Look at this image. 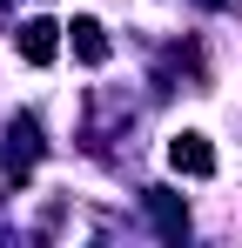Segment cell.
I'll return each instance as SVG.
<instances>
[{
  "mask_svg": "<svg viewBox=\"0 0 242 248\" xmlns=\"http://www.w3.org/2000/svg\"><path fill=\"white\" fill-rule=\"evenodd\" d=\"M34 161H40V127H34V114H20V121L7 127V148H0V195L27 188Z\"/></svg>",
  "mask_w": 242,
  "mask_h": 248,
  "instance_id": "6da1fadb",
  "label": "cell"
},
{
  "mask_svg": "<svg viewBox=\"0 0 242 248\" xmlns=\"http://www.w3.org/2000/svg\"><path fill=\"white\" fill-rule=\"evenodd\" d=\"M54 34H61L54 20H27V27H14V47H20V61H27V67H47V61L61 54V41H54Z\"/></svg>",
  "mask_w": 242,
  "mask_h": 248,
  "instance_id": "7a4b0ae2",
  "label": "cell"
},
{
  "mask_svg": "<svg viewBox=\"0 0 242 248\" xmlns=\"http://www.w3.org/2000/svg\"><path fill=\"white\" fill-rule=\"evenodd\" d=\"M168 168L202 181V174H215V148H208L202 134H175V141H168Z\"/></svg>",
  "mask_w": 242,
  "mask_h": 248,
  "instance_id": "3957f363",
  "label": "cell"
},
{
  "mask_svg": "<svg viewBox=\"0 0 242 248\" xmlns=\"http://www.w3.org/2000/svg\"><path fill=\"white\" fill-rule=\"evenodd\" d=\"M148 208H155V228L168 235V242H182V235H189V208L175 202L168 188H148Z\"/></svg>",
  "mask_w": 242,
  "mask_h": 248,
  "instance_id": "277c9868",
  "label": "cell"
},
{
  "mask_svg": "<svg viewBox=\"0 0 242 248\" xmlns=\"http://www.w3.org/2000/svg\"><path fill=\"white\" fill-rule=\"evenodd\" d=\"M68 34H74V54L87 61V67H101V61H108V34H101V20H74Z\"/></svg>",
  "mask_w": 242,
  "mask_h": 248,
  "instance_id": "5b68a950",
  "label": "cell"
},
{
  "mask_svg": "<svg viewBox=\"0 0 242 248\" xmlns=\"http://www.w3.org/2000/svg\"><path fill=\"white\" fill-rule=\"evenodd\" d=\"M202 7H229V0H202Z\"/></svg>",
  "mask_w": 242,
  "mask_h": 248,
  "instance_id": "8992f818",
  "label": "cell"
}]
</instances>
